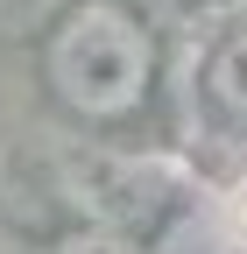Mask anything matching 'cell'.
Instances as JSON below:
<instances>
[{
  "mask_svg": "<svg viewBox=\"0 0 247 254\" xmlns=\"http://www.w3.org/2000/svg\"><path fill=\"white\" fill-rule=\"evenodd\" d=\"M43 85L71 120H134L156 92V36L127 0H71L43 43Z\"/></svg>",
  "mask_w": 247,
  "mask_h": 254,
  "instance_id": "cell-1",
  "label": "cell"
},
{
  "mask_svg": "<svg viewBox=\"0 0 247 254\" xmlns=\"http://www.w3.org/2000/svg\"><path fill=\"white\" fill-rule=\"evenodd\" d=\"M205 99L219 106L226 120L247 127V21L212 43V57H205Z\"/></svg>",
  "mask_w": 247,
  "mask_h": 254,
  "instance_id": "cell-2",
  "label": "cell"
},
{
  "mask_svg": "<svg viewBox=\"0 0 247 254\" xmlns=\"http://www.w3.org/2000/svg\"><path fill=\"white\" fill-rule=\"evenodd\" d=\"M148 254H247V240L226 226V219H212V212H184V219H170V226L156 233Z\"/></svg>",
  "mask_w": 247,
  "mask_h": 254,
  "instance_id": "cell-3",
  "label": "cell"
},
{
  "mask_svg": "<svg viewBox=\"0 0 247 254\" xmlns=\"http://www.w3.org/2000/svg\"><path fill=\"white\" fill-rule=\"evenodd\" d=\"M50 254H127V247H120V240H106V233H64Z\"/></svg>",
  "mask_w": 247,
  "mask_h": 254,
  "instance_id": "cell-4",
  "label": "cell"
},
{
  "mask_svg": "<svg viewBox=\"0 0 247 254\" xmlns=\"http://www.w3.org/2000/svg\"><path fill=\"white\" fill-rule=\"evenodd\" d=\"M184 7H212V0H184Z\"/></svg>",
  "mask_w": 247,
  "mask_h": 254,
  "instance_id": "cell-5",
  "label": "cell"
}]
</instances>
